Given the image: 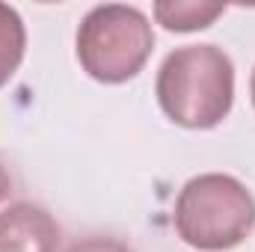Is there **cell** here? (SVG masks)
Segmentation results:
<instances>
[{"label":"cell","mask_w":255,"mask_h":252,"mask_svg":"<svg viewBox=\"0 0 255 252\" xmlns=\"http://www.w3.org/2000/svg\"><path fill=\"white\" fill-rule=\"evenodd\" d=\"M154 95L160 110L181 127H217L235 104V63L217 45H184L157 68Z\"/></svg>","instance_id":"cell-1"},{"label":"cell","mask_w":255,"mask_h":252,"mask_svg":"<svg viewBox=\"0 0 255 252\" xmlns=\"http://www.w3.org/2000/svg\"><path fill=\"white\" fill-rule=\"evenodd\" d=\"M178 238L199 252H229L255 229V196L226 172H205L178 190L172 214Z\"/></svg>","instance_id":"cell-2"},{"label":"cell","mask_w":255,"mask_h":252,"mask_svg":"<svg viewBox=\"0 0 255 252\" xmlns=\"http://www.w3.org/2000/svg\"><path fill=\"white\" fill-rule=\"evenodd\" d=\"M77 63L98 83H125L142 71L154 51V30L145 12L125 3H104L77 27Z\"/></svg>","instance_id":"cell-3"},{"label":"cell","mask_w":255,"mask_h":252,"mask_svg":"<svg viewBox=\"0 0 255 252\" xmlns=\"http://www.w3.org/2000/svg\"><path fill=\"white\" fill-rule=\"evenodd\" d=\"M63 229L48 208L36 202H12L0 211V252H57Z\"/></svg>","instance_id":"cell-4"},{"label":"cell","mask_w":255,"mask_h":252,"mask_svg":"<svg viewBox=\"0 0 255 252\" xmlns=\"http://www.w3.org/2000/svg\"><path fill=\"white\" fill-rule=\"evenodd\" d=\"M154 21L163 24L166 30L175 33H193L211 27L226 6L223 3H208V0H157L154 3Z\"/></svg>","instance_id":"cell-5"},{"label":"cell","mask_w":255,"mask_h":252,"mask_svg":"<svg viewBox=\"0 0 255 252\" xmlns=\"http://www.w3.org/2000/svg\"><path fill=\"white\" fill-rule=\"evenodd\" d=\"M27 30L15 6L0 3V86H6L24 63Z\"/></svg>","instance_id":"cell-6"},{"label":"cell","mask_w":255,"mask_h":252,"mask_svg":"<svg viewBox=\"0 0 255 252\" xmlns=\"http://www.w3.org/2000/svg\"><path fill=\"white\" fill-rule=\"evenodd\" d=\"M65 252H133L128 244L116 241V238H104V235H92V238H83L77 244H71Z\"/></svg>","instance_id":"cell-7"},{"label":"cell","mask_w":255,"mask_h":252,"mask_svg":"<svg viewBox=\"0 0 255 252\" xmlns=\"http://www.w3.org/2000/svg\"><path fill=\"white\" fill-rule=\"evenodd\" d=\"M9 193H12V175H9V172H6V166L0 163V202H3Z\"/></svg>","instance_id":"cell-8"},{"label":"cell","mask_w":255,"mask_h":252,"mask_svg":"<svg viewBox=\"0 0 255 252\" xmlns=\"http://www.w3.org/2000/svg\"><path fill=\"white\" fill-rule=\"evenodd\" d=\"M250 95H253V107H255V68H253V77H250Z\"/></svg>","instance_id":"cell-9"}]
</instances>
